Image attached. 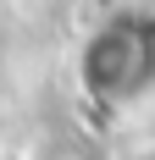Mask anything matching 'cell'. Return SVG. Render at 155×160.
<instances>
[{
  "label": "cell",
  "instance_id": "obj_1",
  "mask_svg": "<svg viewBox=\"0 0 155 160\" xmlns=\"http://www.w3.org/2000/svg\"><path fill=\"white\" fill-rule=\"evenodd\" d=\"M78 78L100 105H133L155 88V22L150 17H111L89 33L78 55Z\"/></svg>",
  "mask_w": 155,
  "mask_h": 160
}]
</instances>
